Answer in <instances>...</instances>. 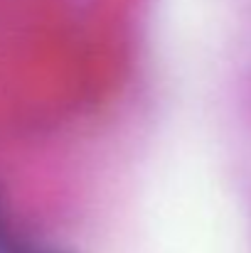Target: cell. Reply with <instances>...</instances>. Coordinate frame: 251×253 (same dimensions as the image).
<instances>
[{
	"instance_id": "cell-1",
	"label": "cell",
	"mask_w": 251,
	"mask_h": 253,
	"mask_svg": "<svg viewBox=\"0 0 251 253\" xmlns=\"http://www.w3.org/2000/svg\"><path fill=\"white\" fill-rule=\"evenodd\" d=\"M0 253H69L54 246H45L37 244L32 239H25L22 234L15 231V226L10 224V219L5 216V209L0 204Z\"/></svg>"
}]
</instances>
